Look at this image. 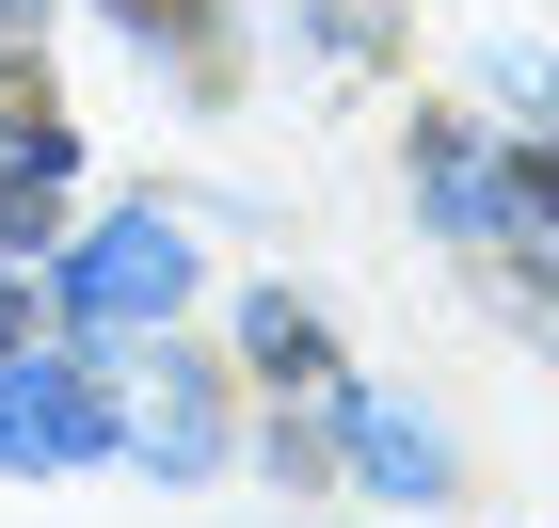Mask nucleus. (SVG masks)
<instances>
[{
    "instance_id": "obj_3",
    "label": "nucleus",
    "mask_w": 559,
    "mask_h": 528,
    "mask_svg": "<svg viewBox=\"0 0 559 528\" xmlns=\"http://www.w3.org/2000/svg\"><path fill=\"white\" fill-rule=\"evenodd\" d=\"M352 448H368L384 496H431V481H448V433H431L416 400H352Z\"/></svg>"
},
{
    "instance_id": "obj_4",
    "label": "nucleus",
    "mask_w": 559,
    "mask_h": 528,
    "mask_svg": "<svg viewBox=\"0 0 559 528\" xmlns=\"http://www.w3.org/2000/svg\"><path fill=\"white\" fill-rule=\"evenodd\" d=\"M144 448H160V465H209V448H224V416H209V385H192V368H160V400H144Z\"/></svg>"
},
{
    "instance_id": "obj_8",
    "label": "nucleus",
    "mask_w": 559,
    "mask_h": 528,
    "mask_svg": "<svg viewBox=\"0 0 559 528\" xmlns=\"http://www.w3.org/2000/svg\"><path fill=\"white\" fill-rule=\"evenodd\" d=\"M0 33H16V0H0Z\"/></svg>"
},
{
    "instance_id": "obj_1",
    "label": "nucleus",
    "mask_w": 559,
    "mask_h": 528,
    "mask_svg": "<svg viewBox=\"0 0 559 528\" xmlns=\"http://www.w3.org/2000/svg\"><path fill=\"white\" fill-rule=\"evenodd\" d=\"M176 289H192V240H176L160 209H129V224H96L81 257H64V305H81L96 337H144V320H176Z\"/></svg>"
},
{
    "instance_id": "obj_9",
    "label": "nucleus",
    "mask_w": 559,
    "mask_h": 528,
    "mask_svg": "<svg viewBox=\"0 0 559 528\" xmlns=\"http://www.w3.org/2000/svg\"><path fill=\"white\" fill-rule=\"evenodd\" d=\"M0 352H16V320H0Z\"/></svg>"
},
{
    "instance_id": "obj_5",
    "label": "nucleus",
    "mask_w": 559,
    "mask_h": 528,
    "mask_svg": "<svg viewBox=\"0 0 559 528\" xmlns=\"http://www.w3.org/2000/svg\"><path fill=\"white\" fill-rule=\"evenodd\" d=\"M257 368H288V385H320V320H304L288 289H272V305H257Z\"/></svg>"
},
{
    "instance_id": "obj_7",
    "label": "nucleus",
    "mask_w": 559,
    "mask_h": 528,
    "mask_svg": "<svg viewBox=\"0 0 559 528\" xmlns=\"http://www.w3.org/2000/svg\"><path fill=\"white\" fill-rule=\"evenodd\" d=\"M112 16H144V33H192V0H112Z\"/></svg>"
},
{
    "instance_id": "obj_6",
    "label": "nucleus",
    "mask_w": 559,
    "mask_h": 528,
    "mask_svg": "<svg viewBox=\"0 0 559 528\" xmlns=\"http://www.w3.org/2000/svg\"><path fill=\"white\" fill-rule=\"evenodd\" d=\"M512 224H559V161H512V192H496Z\"/></svg>"
},
{
    "instance_id": "obj_2",
    "label": "nucleus",
    "mask_w": 559,
    "mask_h": 528,
    "mask_svg": "<svg viewBox=\"0 0 559 528\" xmlns=\"http://www.w3.org/2000/svg\"><path fill=\"white\" fill-rule=\"evenodd\" d=\"M81 448H112L96 368H33V352H0V465H81Z\"/></svg>"
}]
</instances>
